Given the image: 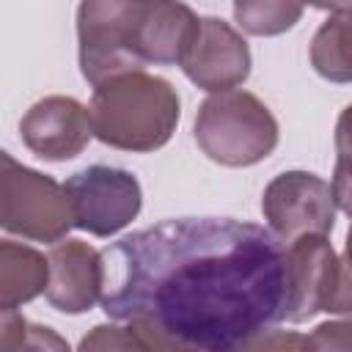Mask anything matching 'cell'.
Instances as JSON below:
<instances>
[{
	"mask_svg": "<svg viewBox=\"0 0 352 352\" xmlns=\"http://www.w3.org/2000/svg\"><path fill=\"white\" fill-rule=\"evenodd\" d=\"M50 286V258L30 245L11 239L0 242V308L3 314L47 294Z\"/></svg>",
	"mask_w": 352,
	"mask_h": 352,
	"instance_id": "4fadbf2b",
	"label": "cell"
},
{
	"mask_svg": "<svg viewBox=\"0 0 352 352\" xmlns=\"http://www.w3.org/2000/svg\"><path fill=\"white\" fill-rule=\"evenodd\" d=\"M341 261H344L346 267H352V226H349V231H346V245H344V256H341Z\"/></svg>",
	"mask_w": 352,
	"mask_h": 352,
	"instance_id": "603a6c76",
	"label": "cell"
},
{
	"mask_svg": "<svg viewBox=\"0 0 352 352\" xmlns=\"http://www.w3.org/2000/svg\"><path fill=\"white\" fill-rule=\"evenodd\" d=\"M261 214L286 245L302 236H327L336 226L333 190L311 170H286L264 187Z\"/></svg>",
	"mask_w": 352,
	"mask_h": 352,
	"instance_id": "52a82bcc",
	"label": "cell"
},
{
	"mask_svg": "<svg viewBox=\"0 0 352 352\" xmlns=\"http://www.w3.org/2000/svg\"><path fill=\"white\" fill-rule=\"evenodd\" d=\"M135 6L138 0H85L77 6V58L94 88L146 69L135 52Z\"/></svg>",
	"mask_w": 352,
	"mask_h": 352,
	"instance_id": "5b68a950",
	"label": "cell"
},
{
	"mask_svg": "<svg viewBox=\"0 0 352 352\" xmlns=\"http://www.w3.org/2000/svg\"><path fill=\"white\" fill-rule=\"evenodd\" d=\"M336 160L352 162V104H346L336 124Z\"/></svg>",
	"mask_w": 352,
	"mask_h": 352,
	"instance_id": "7402d4cb",
	"label": "cell"
},
{
	"mask_svg": "<svg viewBox=\"0 0 352 352\" xmlns=\"http://www.w3.org/2000/svg\"><path fill=\"white\" fill-rule=\"evenodd\" d=\"M311 66L330 82H352V6H333L311 41Z\"/></svg>",
	"mask_w": 352,
	"mask_h": 352,
	"instance_id": "5bb4252c",
	"label": "cell"
},
{
	"mask_svg": "<svg viewBox=\"0 0 352 352\" xmlns=\"http://www.w3.org/2000/svg\"><path fill=\"white\" fill-rule=\"evenodd\" d=\"M74 228L94 236H116L143 206V190L135 173L110 165H91L66 179Z\"/></svg>",
	"mask_w": 352,
	"mask_h": 352,
	"instance_id": "8992f818",
	"label": "cell"
},
{
	"mask_svg": "<svg viewBox=\"0 0 352 352\" xmlns=\"http://www.w3.org/2000/svg\"><path fill=\"white\" fill-rule=\"evenodd\" d=\"M0 226L30 242L58 245L74 226L72 201L63 184L0 154Z\"/></svg>",
	"mask_w": 352,
	"mask_h": 352,
	"instance_id": "277c9868",
	"label": "cell"
},
{
	"mask_svg": "<svg viewBox=\"0 0 352 352\" xmlns=\"http://www.w3.org/2000/svg\"><path fill=\"white\" fill-rule=\"evenodd\" d=\"M338 256L327 236H302L286 248V280H289V308L286 322L300 324L324 311Z\"/></svg>",
	"mask_w": 352,
	"mask_h": 352,
	"instance_id": "8fae6325",
	"label": "cell"
},
{
	"mask_svg": "<svg viewBox=\"0 0 352 352\" xmlns=\"http://www.w3.org/2000/svg\"><path fill=\"white\" fill-rule=\"evenodd\" d=\"M11 352H72L69 341L47 324H28L25 338Z\"/></svg>",
	"mask_w": 352,
	"mask_h": 352,
	"instance_id": "ffe728a7",
	"label": "cell"
},
{
	"mask_svg": "<svg viewBox=\"0 0 352 352\" xmlns=\"http://www.w3.org/2000/svg\"><path fill=\"white\" fill-rule=\"evenodd\" d=\"M77 352H140L138 341L132 338V333L121 324H96L91 327Z\"/></svg>",
	"mask_w": 352,
	"mask_h": 352,
	"instance_id": "e0dca14e",
	"label": "cell"
},
{
	"mask_svg": "<svg viewBox=\"0 0 352 352\" xmlns=\"http://www.w3.org/2000/svg\"><path fill=\"white\" fill-rule=\"evenodd\" d=\"M184 77L206 94L236 91L250 77L248 41L223 19L201 16L198 33L179 63Z\"/></svg>",
	"mask_w": 352,
	"mask_h": 352,
	"instance_id": "ba28073f",
	"label": "cell"
},
{
	"mask_svg": "<svg viewBox=\"0 0 352 352\" xmlns=\"http://www.w3.org/2000/svg\"><path fill=\"white\" fill-rule=\"evenodd\" d=\"M330 190H333L336 206H338L344 214L352 217V162H338V160H336Z\"/></svg>",
	"mask_w": 352,
	"mask_h": 352,
	"instance_id": "44dd1931",
	"label": "cell"
},
{
	"mask_svg": "<svg viewBox=\"0 0 352 352\" xmlns=\"http://www.w3.org/2000/svg\"><path fill=\"white\" fill-rule=\"evenodd\" d=\"M88 116L94 138L104 146L148 154L173 138L182 118V102L168 80L132 72L96 85Z\"/></svg>",
	"mask_w": 352,
	"mask_h": 352,
	"instance_id": "7a4b0ae2",
	"label": "cell"
},
{
	"mask_svg": "<svg viewBox=\"0 0 352 352\" xmlns=\"http://www.w3.org/2000/svg\"><path fill=\"white\" fill-rule=\"evenodd\" d=\"M198 148L217 165L250 168L278 146V121L270 107L248 91L212 94L201 102L192 126Z\"/></svg>",
	"mask_w": 352,
	"mask_h": 352,
	"instance_id": "3957f363",
	"label": "cell"
},
{
	"mask_svg": "<svg viewBox=\"0 0 352 352\" xmlns=\"http://www.w3.org/2000/svg\"><path fill=\"white\" fill-rule=\"evenodd\" d=\"M201 16L184 3H140L135 6V52L138 60L157 66H179L198 33Z\"/></svg>",
	"mask_w": 352,
	"mask_h": 352,
	"instance_id": "7c38bea8",
	"label": "cell"
},
{
	"mask_svg": "<svg viewBox=\"0 0 352 352\" xmlns=\"http://www.w3.org/2000/svg\"><path fill=\"white\" fill-rule=\"evenodd\" d=\"M102 256V311L116 322L148 319L195 352H236L286 322V248L256 223L173 217Z\"/></svg>",
	"mask_w": 352,
	"mask_h": 352,
	"instance_id": "6da1fadb",
	"label": "cell"
},
{
	"mask_svg": "<svg viewBox=\"0 0 352 352\" xmlns=\"http://www.w3.org/2000/svg\"><path fill=\"white\" fill-rule=\"evenodd\" d=\"M19 135L28 151L47 162H66L82 154L94 138L88 107L72 96H44L19 121Z\"/></svg>",
	"mask_w": 352,
	"mask_h": 352,
	"instance_id": "9c48e42d",
	"label": "cell"
},
{
	"mask_svg": "<svg viewBox=\"0 0 352 352\" xmlns=\"http://www.w3.org/2000/svg\"><path fill=\"white\" fill-rule=\"evenodd\" d=\"M302 352H352V319L316 324L302 338Z\"/></svg>",
	"mask_w": 352,
	"mask_h": 352,
	"instance_id": "2e32d148",
	"label": "cell"
},
{
	"mask_svg": "<svg viewBox=\"0 0 352 352\" xmlns=\"http://www.w3.org/2000/svg\"><path fill=\"white\" fill-rule=\"evenodd\" d=\"M47 302L69 316L91 311L104 294V256L82 239H63L50 250Z\"/></svg>",
	"mask_w": 352,
	"mask_h": 352,
	"instance_id": "30bf717a",
	"label": "cell"
},
{
	"mask_svg": "<svg viewBox=\"0 0 352 352\" xmlns=\"http://www.w3.org/2000/svg\"><path fill=\"white\" fill-rule=\"evenodd\" d=\"M231 14L236 25L250 36H278L300 22L302 6L280 3V0H245V3H234Z\"/></svg>",
	"mask_w": 352,
	"mask_h": 352,
	"instance_id": "9a60e30c",
	"label": "cell"
},
{
	"mask_svg": "<svg viewBox=\"0 0 352 352\" xmlns=\"http://www.w3.org/2000/svg\"><path fill=\"white\" fill-rule=\"evenodd\" d=\"M302 338L297 330H267L236 352H302Z\"/></svg>",
	"mask_w": 352,
	"mask_h": 352,
	"instance_id": "d6986e66",
	"label": "cell"
},
{
	"mask_svg": "<svg viewBox=\"0 0 352 352\" xmlns=\"http://www.w3.org/2000/svg\"><path fill=\"white\" fill-rule=\"evenodd\" d=\"M126 330L138 341L140 352H195V349H190L187 344H182L179 338H173L170 333H165L162 327H157L148 319H129Z\"/></svg>",
	"mask_w": 352,
	"mask_h": 352,
	"instance_id": "ac0fdd59",
	"label": "cell"
}]
</instances>
